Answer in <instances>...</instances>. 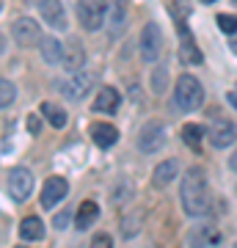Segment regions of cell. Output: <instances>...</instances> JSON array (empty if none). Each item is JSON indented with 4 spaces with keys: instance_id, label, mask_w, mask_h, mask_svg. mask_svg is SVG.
Wrapping results in <instances>:
<instances>
[{
    "instance_id": "4dcf8cb0",
    "label": "cell",
    "mask_w": 237,
    "mask_h": 248,
    "mask_svg": "<svg viewBox=\"0 0 237 248\" xmlns=\"http://www.w3.org/2000/svg\"><path fill=\"white\" fill-rule=\"evenodd\" d=\"M226 97H229V105H232V108L237 110V86H235V89H229V94H226Z\"/></svg>"
},
{
    "instance_id": "8992f818",
    "label": "cell",
    "mask_w": 237,
    "mask_h": 248,
    "mask_svg": "<svg viewBox=\"0 0 237 248\" xmlns=\"http://www.w3.org/2000/svg\"><path fill=\"white\" fill-rule=\"evenodd\" d=\"M163 143H166V127H163V122L152 119V122H146L143 127H141L138 149L143 152V155H152V152L163 149Z\"/></svg>"
},
{
    "instance_id": "52a82bcc",
    "label": "cell",
    "mask_w": 237,
    "mask_h": 248,
    "mask_svg": "<svg viewBox=\"0 0 237 248\" xmlns=\"http://www.w3.org/2000/svg\"><path fill=\"white\" fill-rule=\"evenodd\" d=\"M11 36L19 47H33L42 42V28L33 17H19L11 22Z\"/></svg>"
},
{
    "instance_id": "f1b7e54d",
    "label": "cell",
    "mask_w": 237,
    "mask_h": 248,
    "mask_svg": "<svg viewBox=\"0 0 237 248\" xmlns=\"http://www.w3.org/2000/svg\"><path fill=\"white\" fill-rule=\"evenodd\" d=\"M69 218H72V213H69V210H61V213H58V215L53 218V226H55V229H66V223H69Z\"/></svg>"
},
{
    "instance_id": "8fae6325",
    "label": "cell",
    "mask_w": 237,
    "mask_h": 248,
    "mask_svg": "<svg viewBox=\"0 0 237 248\" xmlns=\"http://www.w3.org/2000/svg\"><path fill=\"white\" fill-rule=\"evenodd\" d=\"M66 193H69V182H66L63 177H50L42 187V207L53 210L58 202L66 199Z\"/></svg>"
},
{
    "instance_id": "7a4b0ae2",
    "label": "cell",
    "mask_w": 237,
    "mask_h": 248,
    "mask_svg": "<svg viewBox=\"0 0 237 248\" xmlns=\"http://www.w3.org/2000/svg\"><path fill=\"white\" fill-rule=\"evenodd\" d=\"M174 102L179 110L185 113H193L199 108L204 105V89L202 83L193 78V75H182V78L176 80V89H174Z\"/></svg>"
},
{
    "instance_id": "ba28073f",
    "label": "cell",
    "mask_w": 237,
    "mask_h": 248,
    "mask_svg": "<svg viewBox=\"0 0 237 248\" xmlns=\"http://www.w3.org/2000/svg\"><path fill=\"white\" fill-rule=\"evenodd\" d=\"M6 190L14 202H25L33 193V174L28 169H11V174L6 177Z\"/></svg>"
},
{
    "instance_id": "e575fe53",
    "label": "cell",
    "mask_w": 237,
    "mask_h": 248,
    "mask_svg": "<svg viewBox=\"0 0 237 248\" xmlns=\"http://www.w3.org/2000/svg\"><path fill=\"white\" fill-rule=\"evenodd\" d=\"M17 248H25V246H17Z\"/></svg>"
},
{
    "instance_id": "e0dca14e",
    "label": "cell",
    "mask_w": 237,
    "mask_h": 248,
    "mask_svg": "<svg viewBox=\"0 0 237 248\" xmlns=\"http://www.w3.org/2000/svg\"><path fill=\"white\" fill-rule=\"evenodd\" d=\"M91 138H94V143H97L99 149H111L116 141H119V130H116L113 124H94L91 127Z\"/></svg>"
},
{
    "instance_id": "4316f807",
    "label": "cell",
    "mask_w": 237,
    "mask_h": 248,
    "mask_svg": "<svg viewBox=\"0 0 237 248\" xmlns=\"http://www.w3.org/2000/svg\"><path fill=\"white\" fill-rule=\"evenodd\" d=\"M218 28L226 36H237V17H232V14H221V17H218Z\"/></svg>"
},
{
    "instance_id": "8d00e7d4",
    "label": "cell",
    "mask_w": 237,
    "mask_h": 248,
    "mask_svg": "<svg viewBox=\"0 0 237 248\" xmlns=\"http://www.w3.org/2000/svg\"><path fill=\"white\" fill-rule=\"evenodd\" d=\"M235 6H237V0H235Z\"/></svg>"
},
{
    "instance_id": "ffe728a7",
    "label": "cell",
    "mask_w": 237,
    "mask_h": 248,
    "mask_svg": "<svg viewBox=\"0 0 237 248\" xmlns=\"http://www.w3.org/2000/svg\"><path fill=\"white\" fill-rule=\"evenodd\" d=\"M176 171H179V160H176V157L160 163L158 169H155V174H152V185H155V187H166L168 182L176 177Z\"/></svg>"
},
{
    "instance_id": "7c38bea8",
    "label": "cell",
    "mask_w": 237,
    "mask_h": 248,
    "mask_svg": "<svg viewBox=\"0 0 237 248\" xmlns=\"http://www.w3.org/2000/svg\"><path fill=\"white\" fill-rule=\"evenodd\" d=\"M39 14L55 31H66V11L61 0H39Z\"/></svg>"
},
{
    "instance_id": "d6986e66",
    "label": "cell",
    "mask_w": 237,
    "mask_h": 248,
    "mask_svg": "<svg viewBox=\"0 0 237 248\" xmlns=\"http://www.w3.org/2000/svg\"><path fill=\"white\" fill-rule=\"evenodd\" d=\"M179 39H182V47H179V58H182L185 63H202L204 55L202 50L193 45V36L185 33V25H179Z\"/></svg>"
},
{
    "instance_id": "9a60e30c",
    "label": "cell",
    "mask_w": 237,
    "mask_h": 248,
    "mask_svg": "<svg viewBox=\"0 0 237 248\" xmlns=\"http://www.w3.org/2000/svg\"><path fill=\"white\" fill-rule=\"evenodd\" d=\"M97 218H99V204L88 199V202H83V204L78 207V215H75V229H78V232L91 229Z\"/></svg>"
},
{
    "instance_id": "ac0fdd59",
    "label": "cell",
    "mask_w": 237,
    "mask_h": 248,
    "mask_svg": "<svg viewBox=\"0 0 237 248\" xmlns=\"http://www.w3.org/2000/svg\"><path fill=\"white\" fill-rule=\"evenodd\" d=\"M83 63H86L83 45H80V42H69V45H66V50H63V69L72 75V72L83 69Z\"/></svg>"
},
{
    "instance_id": "6da1fadb",
    "label": "cell",
    "mask_w": 237,
    "mask_h": 248,
    "mask_svg": "<svg viewBox=\"0 0 237 248\" xmlns=\"http://www.w3.org/2000/svg\"><path fill=\"white\" fill-rule=\"evenodd\" d=\"M179 202L188 218H202L210 213V190L202 169H188L179 185Z\"/></svg>"
},
{
    "instance_id": "f546056e",
    "label": "cell",
    "mask_w": 237,
    "mask_h": 248,
    "mask_svg": "<svg viewBox=\"0 0 237 248\" xmlns=\"http://www.w3.org/2000/svg\"><path fill=\"white\" fill-rule=\"evenodd\" d=\"M28 130H31V133H39V130H42V122H39V116H33V113H31V116H28Z\"/></svg>"
},
{
    "instance_id": "277c9868",
    "label": "cell",
    "mask_w": 237,
    "mask_h": 248,
    "mask_svg": "<svg viewBox=\"0 0 237 248\" xmlns=\"http://www.w3.org/2000/svg\"><path fill=\"white\" fill-rule=\"evenodd\" d=\"M138 47H141V58L146 63H155L163 55V31H160L158 22H149V25L141 31Z\"/></svg>"
},
{
    "instance_id": "7402d4cb",
    "label": "cell",
    "mask_w": 237,
    "mask_h": 248,
    "mask_svg": "<svg viewBox=\"0 0 237 248\" xmlns=\"http://www.w3.org/2000/svg\"><path fill=\"white\" fill-rule=\"evenodd\" d=\"M42 116L47 119L50 127H55V130H63V127H66V119H69L66 110H63L61 105H53V102H44L42 105Z\"/></svg>"
},
{
    "instance_id": "30bf717a",
    "label": "cell",
    "mask_w": 237,
    "mask_h": 248,
    "mask_svg": "<svg viewBox=\"0 0 237 248\" xmlns=\"http://www.w3.org/2000/svg\"><path fill=\"white\" fill-rule=\"evenodd\" d=\"M232 141H237V127L229 119H215L210 124V143L215 149H226L232 146Z\"/></svg>"
},
{
    "instance_id": "44dd1931",
    "label": "cell",
    "mask_w": 237,
    "mask_h": 248,
    "mask_svg": "<svg viewBox=\"0 0 237 248\" xmlns=\"http://www.w3.org/2000/svg\"><path fill=\"white\" fill-rule=\"evenodd\" d=\"M19 237L25 240V243H39L44 237V223L36 215H28L25 221L19 223Z\"/></svg>"
},
{
    "instance_id": "2e32d148",
    "label": "cell",
    "mask_w": 237,
    "mask_h": 248,
    "mask_svg": "<svg viewBox=\"0 0 237 248\" xmlns=\"http://www.w3.org/2000/svg\"><path fill=\"white\" fill-rule=\"evenodd\" d=\"M39 50H42L44 63H63V50H66V47H63L55 36H42Z\"/></svg>"
},
{
    "instance_id": "4fadbf2b",
    "label": "cell",
    "mask_w": 237,
    "mask_h": 248,
    "mask_svg": "<svg viewBox=\"0 0 237 248\" xmlns=\"http://www.w3.org/2000/svg\"><path fill=\"white\" fill-rule=\"evenodd\" d=\"M105 22L111 36L116 39L127 22V0H105Z\"/></svg>"
},
{
    "instance_id": "cb8c5ba5",
    "label": "cell",
    "mask_w": 237,
    "mask_h": 248,
    "mask_svg": "<svg viewBox=\"0 0 237 248\" xmlns=\"http://www.w3.org/2000/svg\"><path fill=\"white\" fill-rule=\"evenodd\" d=\"M171 17L176 25H185V17H190V3L188 0H171Z\"/></svg>"
},
{
    "instance_id": "9c48e42d",
    "label": "cell",
    "mask_w": 237,
    "mask_h": 248,
    "mask_svg": "<svg viewBox=\"0 0 237 248\" xmlns=\"http://www.w3.org/2000/svg\"><path fill=\"white\" fill-rule=\"evenodd\" d=\"M221 246V229L215 223H202L188 232V248H218Z\"/></svg>"
},
{
    "instance_id": "d590c367",
    "label": "cell",
    "mask_w": 237,
    "mask_h": 248,
    "mask_svg": "<svg viewBox=\"0 0 237 248\" xmlns=\"http://www.w3.org/2000/svg\"><path fill=\"white\" fill-rule=\"evenodd\" d=\"M232 248H237V243H235V246H232Z\"/></svg>"
},
{
    "instance_id": "484cf974",
    "label": "cell",
    "mask_w": 237,
    "mask_h": 248,
    "mask_svg": "<svg viewBox=\"0 0 237 248\" xmlns=\"http://www.w3.org/2000/svg\"><path fill=\"white\" fill-rule=\"evenodd\" d=\"M166 86H168V72L163 66H158V69L152 72V89H155V94H163Z\"/></svg>"
},
{
    "instance_id": "836d02e7",
    "label": "cell",
    "mask_w": 237,
    "mask_h": 248,
    "mask_svg": "<svg viewBox=\"0 0 237 248\" xmlns=\"http://www.w3.org/2000/svg\"><path fill=\"white\" fill-rule=\"evenodd\" d=\"M202 3H215V0H202Z\"/></svg>"
},
{
    "instance_id": "603a6c76",
    "label": "cell",
    "mask_w": 237,
    "mask_h": 248,
    "mask_svg": "<svg viewBox=\"0 0 237 248\" xmlns=\"http://www.w3.org/2000/svg\"><path fill=\"white\" fill-rule=\"evenodd\" d=\"M182 141L190 146V149H199L204 141V130L199 127V124H185L182 127Z\"/></svg>"
},
{
    "instance_id": "5bb4252c",
    "label": "cell",
    "mask_w": 237,
    "mask_h": 248,
    "mask_svg": "<svg viewBox=\"0 0 237 248\" xmlns=\"http://www.w3.org/2000/svg\"><path fill=\"white\" fill-rule=\"evenodd\" d=\"M119 91L113 89V86H102L99 89V94L94 97V102H91V110H97V113H116V108H119Z\"/></svg>"
},
{
    "instance_id": "5b68a950",
    "label": "cell",
    "mask_w": 237,
    "mask_h": 248,
    "mask_svg": "<svg viewBox=\"0 0 237 248\" xmlns=\"http://www.w3.org/2000/svg\"><path fill=\"white\" fill-rule=\"evenodd\" d=\"M94 75L91 72H72L69 80H63V83H58V91H61L66 99H72V102H78V99H83L88 94V91L94 89Z\"/></svg>"
},
{
    "instance_id": "d6a6232c",
    "label": "cell",
    "mask_w": 237,
    "mask_h": 248,
    "mask_svg": "<svg viewBox=\"0 0 237 248\" xmlns=\"http://www.w3.org/2000/svg\"><path fill=\"white\" fill-rule=\"evenodd\" d=\"M232 53H237V39H235V42H232Z\"/></svg>"
},
{
    "instance_id": "d4e9b609",
    "label": "cell",
    "mask_w": 237,
    "mask_h": 248,
    "mask_svg": "<svg viewBox=\"0 0 237 248\" xmlns=\"http://www.w3.org/2000/svg\"><path fill=\"white\" fill-rule=\"evenodd\" d=\"M14 99H17V89L11 86V80H9V78H3V80H0V105L9 108Z\"/></svg>"
},
{
    "instance_id": "3957f363",
    "label": "cell",
    "mask_w": 237,
    "mask_h": 248,
    "mask_svg": "<svg viewBox=\"0 0 237 248\" xmlns=\"http://www.w3.org/2000/svg\"><path fill=\"white\" fill-rule=\"evenodd\" d=\"M78 22L88 33L99 31L105 25V0H78Z\"/></svg>"
},
{
    "instance_id": "83f0119b",
    "label": "cell",
    "mask_w": 237,
    "mask_h": 248,
    "mask_svg": "<svg viewBox=\"0 0 237 248\" xmlns=\"http://www.w3.org/2000/svg\"><path fill=\"white\" fill-rule=\"evenodd\" d=\"M88 248H113V237H111V234H97V237L91 240Z\"/></svg>"
},
{
    "instance_id": "1f68e13d",
    "label": "cell",
    "mask_w": 237,
    "mask_h": 248,
    "mask_svg": "<svg viewBox=\"0 0 237 248\" xmlns=\"http://www.w3.org/2000/svg\"><path fill=\"white\" fill-rule=\"evenodd\" d=\"M229 171H235L237 174V149L232 152V157H229Z\"/></svg>"
}]
</instances>
